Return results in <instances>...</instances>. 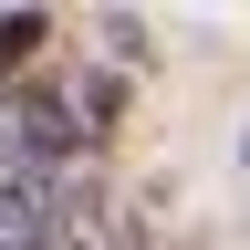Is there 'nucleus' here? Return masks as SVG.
<instances>
[{
    "mask_svg": "<svg viewBox=\"0 0 250 250\" xmlns=\"http://www.w3.org/2000/svg\"><path fill=\"white\" fill-rule=\"evenodd\" d=\"M52 208H62L52 167H31V156L0 136V250H52Z\"/></svg>",
    "mask_w": 250,
    "mask_h": 250,
    "instance_id": "obj_1",
    "label": "nucleus"
},
{
    "mask_svg": "<svg viewBox=\"0 0 250 250\" xmlns=\"http://www.w3.org/2000/svg\"><path fill=\"white\" fill-rule=\"evenodd\" d=\"M42 42H52V21H42V11H0V104H11V83L42 62Z\"/></svg>",
    "mask_w": 250,
    "mask_h": 250,
    "instance_id": "obj_2",
    "label": "nucleus"
},
{
    "mask_svg": "<svg viewBox=\"0 0 250 250\" xmlns=\"http://www.w3.org/2000/svg\"><path fill=\"white\" fill-rule=\"evenodd\" d=\"M240 177H250V136H240Z\"/></svg>",
    "mask_w": 250,
    "mask_h": 250,
    "instance_id": "obj_3",
    "label": "nucleus"
}]
</instances>
